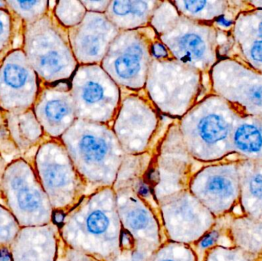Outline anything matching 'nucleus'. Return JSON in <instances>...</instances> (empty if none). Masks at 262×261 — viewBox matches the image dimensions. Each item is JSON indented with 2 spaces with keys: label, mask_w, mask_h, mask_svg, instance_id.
Returning a JSON list of instances; mask_svg holds the SVG:
<instances>
[{
  "label": "nucleus",
  "mask_w": 262,
  "mask_h": 261,
  "mask_svg": "<svg viewBox=\"0 0 262 261\" xmlns=\"http://www.w3.org/2000/svg\"><path fill=\"white\" fill-rule=\"evenodd\" d=\"M211 93L240 115L262 118V73L234 57L220 58L209 73Z\"/></svg>",
  "instance_id": "8"
},
{
  "label": "nucleus",
  "mask_w": 262,
  "mask_h": 261,
  "mask_svg": "<svg viewBox=\"0 0 262 261\" xmlns=\"http://www.w3.org/2000/svg\"><path fill=\"white\" fill-rule=\"evenodd\" d=\"M64 213L61 212V211H55V212L53 214V221L54 223H55V225H61V224H62L63 221H64Z\"/></svg>",
  "instance_id": "32"
},
{
  "label": "nucleus",
  "mask_w": 262,
  "mask_h": 261,
  "mask_svg": "<svg viewBox=\"0 0 262 261\" xmlns=\"http://www.w3.org/2000/svg\"><path fill=\"white\" fill-rule=\"evenodd\" d=\"M126 222L128 226L133 229H143L147 226L149 217L143 210L134 209L127 213Z\"/></svg>",
  "instance_id": "26"
},
{
  "label": "nucleus",
  "mask_w": 262,
  "mask_h": 261,
  "mask_svg": "<svg viewBox=\"0 0 262 261\" xmlns=\"http://www.w3.org/2000/svg\"><path fill=\"white\" fill-rule=\"evenodd\" d=\"M0 196H4L9 211L20 227L43 225L48 205L30 158H18L6 165Z\"/></svg>",
  "instance_id": "9"
},
{
  "label": "nucleus",
  "mask_w": 262,
  "mask_h": 261,
  "mask_svg": "<svg viewBox=\"0 0 262 261\" xmlns=\"http://www.w3.org/2000/svg\"><path fill=\"white\" fill-rule=\"evenodd\" d=\"M70 87L77 119L112 125L122 92L101 64L78 66Z\"/></svg>",
  "instance_id": "7"
},
{
  "label": "nucleus",
  "mask_w": 262,
  "mask_h": 261,
  "mask_svg": "<svg viewBox=\"0 0 262 261\" xmlns=\"http://www.w3.org/2000/svg\"><path fill=\"white\" fill-rule=\"evenodd\" d=\"M0 261H12L10 249L8 247L0 248Z\"/></svg>",
  "instance_id": "31"
},
{
  "label": "nucleus",
  "mask_w": 262,
  "mask_h": 261,
  "mask_svg": "<svg viewBox=\"0 0 262 261\" xmlns=\"http://www.w3.org/2000/svg\"><path fill=\"white\" fill-rule=\"evenodd\" d=\"M120 32L105 14L87 12L79 24L69 29L71 47L78 64H101Z\"/></svg>",
  "instance_id": "12"
},
{
  "label": "nucleus",
  "mask_w": 262,
  "mask_h": 261,
  "mask_svg": "<svg viewBox=\"0 0 262 261\" xmlns=\"http://www.w3.org/2000/svg\"><path fill=\"white\" fill-rule=\"evenodd\" d=\"M139 192H140V194L145 196V195L147 194L148 192H149V188H148V187L146 186V185H145L144 183H143L141 184V185H140V189H139Z\"/></svg>",
  "instance_id": "34"
},
{
  "label": "nucleus",
  "mask_w": 262,
  "mask_h": 261,
  "mask_svg": "<svg viewBox=\"0 0 262 261\" xmlns=\"http://www.w3.org/2000/svg\"><path fill=\"white\" fill-rule=\"evenodd\" d=\"M248 3L254 8V9H262V0L261 1H248Z\"/></svg>",
  "instance_id": "33"
},
{
  "label": "nucleus",
  "mask_w": 262,
  "mask_h": 261,
  "mask_svg": "<svg viewBox=\"0 0 262 261\" xmlns=\"http://www.w3.org/2000/svg\"><path fill=\"white\" fill-rule=\"evenodd\" d=\"M161 1H111L105 12L111 22L120 31L134 30L150 26L152 15Z\"/></svg>",
  "instance_id": "16"
},
{
  "label": "nucleus",
  "mask_w": 262,
  "mask_h": 261,
  "mask_svg": "<svg viewBox=\"0 0 262 261\" xmlns=\"http://www.w3.org/2000/svg\"><path fill=\"white\" fill-rule=\"evenodd\" d=\"M231 142L233 153L262 159V118L238 114Z\"/></svg>",
  "instance_id": "17"
},
{
  "label": "nucleus",
  "mask_w": 262,
  "mask_h": 261,
  "mask_svg": "<svg viewBox=\"0 0 262 261\" xmlns=\"http://www.w3.org/2000/svg\"><path fill=\"white\" fill-rule=\"evenodd\" d=\"M172 3L183 16L207 23H213L217 18L226 15L230 7V2L226 0H180Z\"/></svg>",
  "instance_id": "18"
},
{
  "label": "nucleus",
  "mask_w": 262,
  "mask_h": 261,
  "mask_svg": "<svg viewBox=\"0 0 262 261\" xmlns=\"http://www.w3.org/2000/svg\"><path fill=\"white\" fill-rule=\"evenodd\" d=\"M2 113L11 142L21 157H28V153L33 149L36 150L46 137L33 110L32 109L23 113Z\"/></svg>",
  "instance_id": "15"
},
{
  "label": "nucleus",
  "mask_w": 262,
  "mask_h": 261,
  "mask_svg": "<svg viewBox=\"0 0 262 261\" xmlns=\"http://www.w3.org/2000/svg\"><path fill=\"white\" fill-rule=\"evenodd\" d=\"M21 22L8 9H0V61L15 49V40L20 34Z\"/></svg>",
  "instance_id": "20"
},
{
  "label": "nucleus",
  "mask_w": 262,
  "mask_h": 261,
  "mask_svg": "<svg viewBox=\"0 0 262 261\" xmlns=\"http://www.w3.org/2000/svg\"><path fill=\"white\" fill-rule=\"evenodd\" d=\"M203 75L170 56L152 58L144 91L160 113L180 120L197 102Z\"/></svg>",
  "instance_id": "4"
},
{
  "label": "nucleus",
  "mask_w": 262,
  "mask_h": 261,
  "mask_svg": "<svg viewBox=\"0 0 262 261\" xmlns=\"http://www.w3.org/2000/svg\"><path fill=\"white\" fill-rule=\"evenodd\" d=\"M72 162L84 173L113 171L124 151L107 124L76 119L60 138Z\"/></svg>",
  "instance_id": "6"
},
{
  "label": "nucleus",
  "mask_w": 262,
  "mask_h": 261,
  "mask_svg": "<svg viewBox=\"0 0 262 261\" xmlns=\"http://www.w3.org/2000/svg\"><path fill=\"white\" fill-rule=\"evenodd\" d=\"M21 157L9 139L5 126L3 113L0 112V183L6 165L14 159Z\"/></svg>",
  "instance_id": "24"
},
{
  "label": "nucleus",
  "mask_w": 262,
  "mask_h": 261,
  "mask_svg": "<svg viewBox=\"0 0 262 261\" xmlns=\"http://www.w3.org/2000/svg\"><path fill=\"white\" fill-rule=\"evenodd\" d=\"M230 33L233 57L262 73V9L240 12Z\"/></svg>",
  "instance_id": "14"
},
{
  "label": "nucleus",
  "mask_w": 262,
  "mask_h": 261,
  "mask_svg": "<svg viewBox=\"0 0 262 261\" xmlns=\"http://www.w3.org/2000/svg\"><path fill=\"white\" fill-rule=\"evenodd\" d=\"M41 82L23 49L16 47L0 61V112L32 110Z\"/></svg>",
  "instance_id": "11"
},
{
  "label": "nucleus",
  "mask_w": 262,
  "mask_h": 261,
  "mask_svg": "<svg viewBox=\"0 0 262 261\" xmlns=\"http://www.w3.org/2000/svg\"><path fill=\"white\" fill-rule=\"evenodd\" d=\"M150 26L174 58L203 75H209L220 59V31L213 23L194 21L180 15L172 2L160 3Z\"/></svg>",
  "instance_id": "1"
},
{
  "label": "nucleus",
  "mask_w": 262,
  "mask_h": 261,
  "mask_svg": "<svg viewBox=\"0 0 262 261\" xmlns=\"http://www.w3.org/2000/svg\"><path fill=\"white\" fill-rule=\"evenodd\" d=\"M125 91L121 90V105L112 127L124 153L141 154L155 142L161 118L144 90Z\"/></svg>",
  "instance_id": "10"
},
{
  "label": "nucleus",
  "mask_w": 262,
  "mask_h": 261,
  "mask_svg": "<svg viewBox=\"0 0 262 261\" xmlns=\"http://www.w3.org/2000/svg\"><path fill=\"white\" fill-rule=\"evenodd\" d=\"M52 10L58 21L68 29L79 24L87 13L81 1H56Z\"/></svg>",
  "instance_id": "21"
},
{
  "label": "nucleus",
  "mask_w": 262,
  "mask_h": 261,
  "mask_svg": "<svg viewBox=\"0 0 262 261\" xmlns=\"http://www.w3.org/2000/svg\"><path fill=\"white\" fill-rule=\"evenodd\" d=\"M152 58H157V59H163V58H169V57L172 56L169 54V51L167 50L166 46L159 39V37L152 44Z\"/></svg>",
  "instance_id": "29"
},
{
  "label": "nucleus",
  "mask_w": 262,
  "mask_h": 261,
  "mask_svg": "<svg viewBox=\"0 0 262 261\" xmlns=\"http://www.w3.org/2000/svg\"><path fill=\"white\" fill-rule=\"evenodd\" d=\"M20 36L19 47L42 84L72 78L79 64L71 47L69 29L58 21L52 9L36 21L21 23Z\"/></svg>",
  "instance_id": "2"
},
{
  "label": "nucleus",
  "mask_w": 262,
  "mask_h": 261,
  "mask_svg": "<svg viewBox=\"0 0 262 261\" xmlns=\"http://www.w3.org/2000/svg\"><path fill=\"white\" fill-rule=\"evenodd\" d=\"M20 231V225L9 210L0 205V248L12 245Z\"/></svg>",
  "instance_id": "23"
},
{
  "label": "nucleus",
  "mask_w": 262,
  "mask_h": 261,
  "mask_svg": "<svg viewBox=\"0 0 262 261\" xmlns=\"http://www.w3.org/2000/svg\"><path fill=\"white\" fill-rule=\"evenodd\" d=\"M250 190L256 197H262V172H257L251 178Z\"/></svg>",
  "instance_id": "28"
},
{
  "label": "nucleus",
  "mask_w": 262,
  "mask_h": 261,
  "mask_svg": "<svg viewBox=\"0 0 262 261\" xmlns=\"http://www.w3.org/2000/svg\"><path fill=\"white\" fill-rule=\"evenodd\" d=\"M108 225V218L102 211H93L89 215L86 221L88 231L93 234H103L105 232Z\"/></svg>",
  "instance_id": "25"
},
{
  "label": "nucleus",
  "mask_w": 262,
  "mask_h": 261,
  "mask_svg": "<svg viewBox=\"0 0 262 261\" xmlns=\"http://www.w3.org/2000/svg\"><path fill=\"white\" fill-rule=\"evenodd\" d=\"M32 110L45 136L60 139L77 119L70 85L41 83Z\"/></svg>",
  "instance_id": "13"
},
{
  "label": "nucleus",
  "mask_w": 262,
  "mask_h": 261,
  "mask_svg": "<svg viewBox=\"0 0 262 261\" xmlns=\"http://www.w3.org/2000/svg\"><path fill=\"white\" fill-rule=\"evenodd\" d=\"M9 12L21 23L36 21L49 12V1H6Z\"/></svg>",
  "instance_id": "19"
},
{
  "label": "nucleus",
  "mask_w": 262,
  "mask_h": 261,
  "mask_svg": "<svg viewBox=\"0 0 262 261\" xmlns=\"http://www.w3.org/2000/svg\"><path fill=\"white\" fill-rule=\"evenodd\" d=\"M209 172L206 189L215 196H230L232 192V182L230 178L226 175V168H212Z\"/></svg>",
  "instance_id": "22"
},
{
  "label": "nucleus",
  "mask_w": 262,
  "mask_h": 261,
  "mask_svg": "<svg viewBox=\"0 0 262 261\" xmlns=\"http://www.w3.org/2000/svg\"><path fill=\"white\" fill-rule=\"evenodd\" d=\"M162 261H176V260H172V259H165V260H163Z\"/></svg>",
  "instance_id": "35"
},
{
  "label": "nucleus",
  "mask_w": 262,
  "mask_h": 261,
  "mask_svg": "<svg viewBox=\"0 0 262 261\" xmlns=\"http://www.w3.org/2000/svg\"><path fill=\"white\" fill-rule=\"evenodd\" d=\"M87 12L105 13L111 1H81Z\"/></svg>",
  "instance_id": "27"
},
{
  "label": "nucleus",
  "mask_w": 262,
  "mask_h": 261,
  "mask_svg": "<svg viewBox=\"0 0 262 261\" xmlns=\"http://www.w3.org/2000/svg\"><path fill=\"white\" fill-rule=\"evenodd\" d=\"M218 233L215 232V231L208 234V235L206 236V237L203 239V240L202 241L201 246L203 247V248H206L213 245L215 241L218 239Z\"/></svg>",
  "instance_id": "30"
},
{
  "label": "nucleus",
  "mask_w": 262,
  "mask_h": 261,
  "mask_svg": "<svg viewBox=\"0 0 262 261\" xmlns=\"http://www.w3.org/2000/svg\"><path fill=\"white\" fill-rule=\"evenodd\" d=\"M157 38V32L149 26L121 31L111 44L101 66L121 90H144L152 44Z\"/></svg>",
  "instance_id": "5"
},
{
  "label": "nucleus",
  "mask_w": 262,
  "mask_h": 261,
  "mask_svg": "<svg viewBox=\"0 0 262 261\" xmlns=\"http://www.w3.org/2000/svg\"><path fill=\"white\" fill-rule=\"evenodd\" d=\"M238 113L223 98L210 93L183 117L179 127L191 156L199 159H220L233 153L232 130Z\"/></svg>",
  "instance_id": "3"
}]
</instances>
